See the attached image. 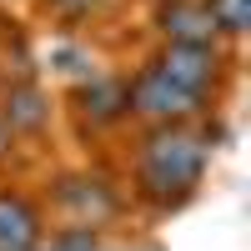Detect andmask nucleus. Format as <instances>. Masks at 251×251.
Segmentation results:
<instances>
[{
  "label": "nucleus",
  "instance_id": "1",
  "mask_svg": "<svg viewBox=\"0 0 251 251\" xmlns=\"http://www.w3.org/2000/svg\"><path fill=\"white\" fill-rule=\"evenodd\" d=\"M226 111L206 121H166V126H126L111 141V166L126 186L136 226H166L186 216L211 186L216 151L226 146Z\"/></svg>",
  "mask_w": 251,
  "mask_h": 251
},
{
  "label": "nucleus",
  "instance_id": "2",
  "mask_svg": "<svg viewBox=\"0 0 251 251\" xmlns=\"http://www.w3.org/2000/svg\"><path fill=\"white\" fill-rule=\"evenodd\" d=\"M40 186V201H46L50 221H91V226H106V231L131 236V201H126V186L116 176L111 156H55L35 171Z\"/></svg>",
  "mask_w": 251,
  "mask_h": 251
},
{
  "label": "nucleus",
  "instance_id": "3",
  "mask_svg": "<svg viewBox=\"0 0 251 251\" xmlns=\"http://www.w3.org/2000/svg\"><path fill=\"white\" fill-rule=\"evenodd\" d=\"M0 116L15 141L20 171H40L46 161L66 156V131H60V96L40 66H10L0 75Z\"/></svg>",
  "mask_w": 251,
  "mask_h": 251
},
{
  "label": "nucleus",
  "instance_id": "4",
  "mask_svg": "<svg viewBox=\"0 0 251 251\" xmlns=\"http://www.w3.org/2000/svg\"><path fill=\"white\" fill-rule=\"evenodd\" d=\"M60 96V131L71 146H80V156L111 151V141L131 126V106H126V60H106L91 75L55 86Z\"/></svg>",
  "mask_w": 251,
  "mask_h": 251
},
{
  "label": "nucleus",
  "instance_id": "5",
  "mask_svg": "<svg viewBox=\"0 0 251 251\" xmlns=\"http://www.w3.org/2000/svg\"><path fill=\"white\" fill-rule=\"evenodd\" d=\"M141 55L176 86L216 100V106H231L241 86V50L226 40H161V46H141Z\"/></svg>",
  "mask_w": 251,
  "mask_h": 251
},
{
  "label": "nucleus",
  "instance_id": "6",
  "mask_svg": "<svg viewBox=\"0 0 251 251\" xmlns=\"http://www.w3.org/2000/svg\"><path fill=\"white\" fill-rule=\"evenodd\" d=\"M126 106H131V126H166V121H206L226 106L206 100L196 91L176 86L171 75H161L146 55L126 60Z\"/></svg>",
  "mask_w": 251,
  "mask_h": 251
},
{
  "label": "nucleus",
  "instance_id": "7",
  "mask_svg": "<svg viewBox=\"0 0 251 251\" xmlns=\"http://www.w3.org/2000/svg\"><path fill=\"white\" fill-rule=\"evenodd\" d=\"M50 211L40 201L35 171H0V251H46Z\"/></svg>",
  "mask_w": 251,
  "mask_h": 251
},
{
  "label": "nucleus",
  "instance_id": "8",
  "mask_svg": "<svg viewBox=\"0 0 251 251\" xmlns=\"http://www.w3.org/2000/svg\"><path fill=\"white\" fill-rule=\"evenodd\" d=\"M131 10H136L131 0H30L25 5V15L46 35H91V40L121 25Z\"/></svg>",
  "mask_w": 251,
  "mask_h": 251
},
{
  "label": "nucleus",
  "instance_id": "9",
  "mask_svg": "<svg viewBox=\"0 0 251 251\" xmlns=\"http://www.w3.org/2000/svg\"><path fill=\"white\" fill-rule=\"evenodd\" d=\"M136 20H141L146 46H161V40H221L201 0H151V5H136Z\"/></svg>",
  "mask_w": 251,
  "mask_h": 251
},
{
  "label": "nucleus",
  "instance_id": "10",
  "mask_svg": "<svg viewBox=\"0 0 251 251\" xmlns=\"http://www.w3.org/2000/svg\"><path fill=\"white\" fill-rule=\"evenodd\" d=\"M126 241L131 236L91 226V221H50V231H46V251H111V246H126Z\"/></svg>",
  "mask_w": 251,
  "mask_h": 251
},
{
  "label": "nucleus",
  "instance_id": "11",
  "mask_svg": "<svg viewBox=\"0 0 251 251\" xmlns=\"http://www.w3.org/2000/svg\"><path fill=\"white\" fill-rule=\"evenodd\" d=\"M201 5H206V15H211V25H216V35L226 46L246 50V40H251V0H201Z\"/></svg>",
  "mask_w": 251,
  "mask_h": 251
},
{
  "label": "nucleus",
  "instance_id": "12",
  "mask_svg": "<svg viewBox=\"0 0 251 251\" xmlns=\"http://www.w3.org/2000/svg\"><path fill=\"white\" fill-rule=\"evenodd\" d=\"M10 66H35V46H30V25L0 5V75Z\"/></svg>",
  "mask_w": 251,
  "mask_h": 251
},
{
  "label": "nucleus",
  "instance_id": "13",
  "mask_svg": "<svg viewBox=\"0 0 251 251\" xmlns=\"http://www.w3.org/2000/svg\"><path fill=\"white\" fill-rule=\"evenodd\" d=\"M10 166H20V156H15V141L5 131V116H0V171H10Z\"/></svg>",
  "mask_w": 251,
  "mask_h": 251
},
{
  "label": "nucleus",
  "instance_id": "14",
  "mask_svg": "<svg viewBox=\"0 0 251 251\" xmlns=\"http://www.w3.org/2000/svg\"><path fill=\"white\" fill-rule=\"evenodd\" d=\"M0 5H5V10H25L30 0H0Z\"/></svg>",
  "mask_w": 251,
  "mask_h": 251
},
{
  "label": "nucleus",
  "instance_id": "15",
  "mask_svg": "<svg viewBox=\"0 0 251 251\" xmlns=\"http://www.w3.org/2000/svg\"><path fill=\"white\" fill-rule=\"evenodd\" d=\"M131 5H151V0H131Z\"/></svg>",
  "mask_w": 251,
  "mask_h": 251
}]
</instances>
